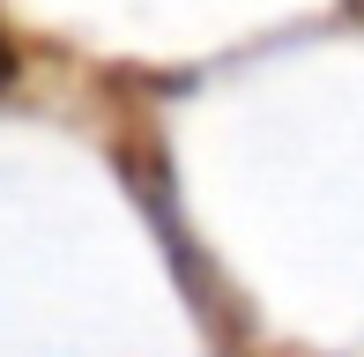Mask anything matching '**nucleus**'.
Returning a JSON list of instances; mask_svg holds the SVG:
<instances>
[{"label":"nucleus","instance_id":"nucleus-1","mask_svg":"<svg viewBox=\"0 0 364 357\" xmlns=\"http://www.w3.org/2000/svg\"><path fill=\"white\" fill-rule=\"evenodd\" d=\"M15 75H23V53H15V38L0 30V90H15Z\"/></svg>","mask_w":364,"mask_h":357}]
</instances>
